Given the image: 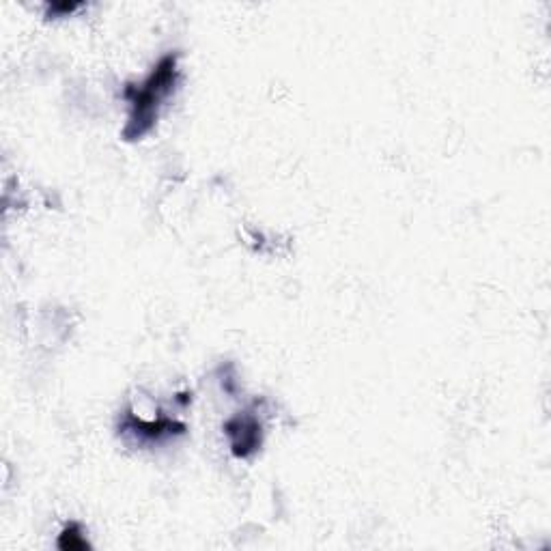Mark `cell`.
I'll return each instance as SVG.
<instances>
[{
    "label": "cell",
    "instance_id": "6da1fadb",
    "mask_svg": "<svg viewBox=\"0 0 551 551\" xmlns=\"http://www.w3.org/2000/svg\"><path fill=\"white\" fill-rule=\"evenodd\" d=\"M179 80V54L171 52L162 56L145 82L127 84L123 95L130 104V117H127V125L123 127L125 140L132 143V140L145 138L153 130L160 117V108L177 91Z\"/></svg>",
    "mask_w": 551,
    "mask_h": 551
},
{
    "label": "cell",
    "instance_id": "7a4b0ae2",
    "mask_svg": "<svg viewBox=\"0 0 551 551\" xmlns=\"http://www.w3.org/2000/svg\"><path fill=\"white\" fill-rule=\"evenodd\" d=\"M224 431L231 437L233 455L239 459H248L261 448V437H263L261 422L250 412L237 414L235 418H231L224 425Z\"/></svg>",
    "mask_w": 551,
    "mask_h": 551
},
{
    "label": "cell",
    "instance_id": "3957f363",
    "mask_svg": "<svg viewBox=\"0 0 551 551\" xmlns=\"http://www.w3.org/2000/svg\"><path fill=\"white\" fill-rule=\"evenodd\" d=\"M121 433L132 435L143 444H158L168 440V437L186 433V425L168 418H160L158 422H145L136 418L132 412H127L121 420Z\"/></svg>",
    "mask_w": 551,
    "mask_h": 551
},
{
    "label": "cell",
    "instance_id": "277c9868",
    "mask_svg": "<svg viewBox=\"0 0 551 551\" xmlns=\"http://www.w3.org/2000/svg\"><path fill=\"white\" fill-rule=\"evenodd\" d=\"M59 547L67 551H82V549H89L91 545L87 541V536H84L80 524H69L59 536Z\"/></svg>",
    "mask_w": 551,
    "mask_h": 551
},
{
    "label": "cell",
    "instance_id": "5b68a950",
    "mask_svg": "<svg viewBox=\"0 0 551 551\" xmlns=\"http://www.w3.org/2000/svg\"><path fill=\"white\" fill-rule=\"evenodd\" d=\"M76 9H80V5H67V3H63V5H52L50 13H54V16H59V13H72Z\"/></svg>",
    "mask_w": 551,
    "mask_h": 551
}]
</instances>
